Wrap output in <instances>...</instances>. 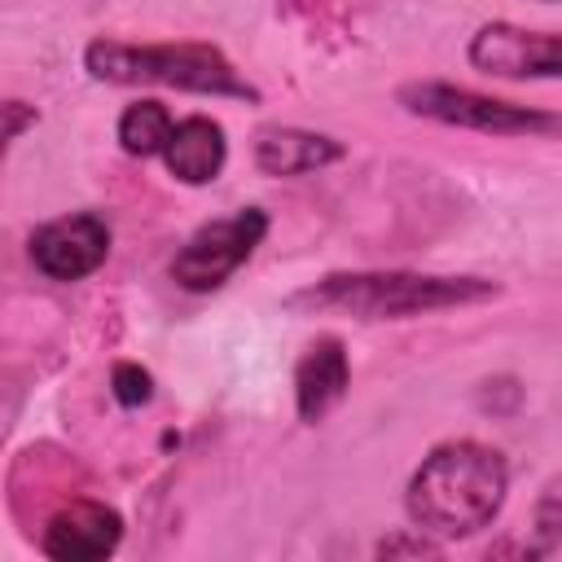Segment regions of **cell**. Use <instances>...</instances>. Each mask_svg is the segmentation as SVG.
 <instances>
[{
    "instance_id": "1",
    "label": "cell",
    "mask_w": 562,
    "mask_h": 562,
    "mask_svg": "<svg viewBox=\"0 0 562 562\" xmlns=\"http://www.w3.org/2000/svg\"><path fill=\"white\" fill-rule=\"evenodd\" d=\"M509 492V461L479 439L439 443L408 479L404 509L426 536H474L483 531Z\"/></svg>"
},
{
    "instance_id": "2",
    "label": "cell",
    "mask_w": 562,
    "mask_h": 562,
    "mask_svg": "<svg viewBox=\"0 0 562 562\" xmlns=\"http://www.w3.org/2000/svg\"><path fill=\"white\" fill-rule=\"evenodd\" d=\"M496 299V281L483 277H430V272H329L299 290L290 307L347 312L356 321H404L443 307Z\"/></svg>"
},
{
    "instance_id": "3",
    "label": "cell",
    "mask_w": 562,
    "mask_h": 562,
    "mask_svg": "<svg viewBox=\"0 0 562 562\" xmlns=\"http://www.w3.org/2000/svg\"><path fill=\"white\" fill-rule=\"evenodd\" d=\"M92 79L105 83H162L202 97H237L255 101L259 92L233 70V61L211 44H123V40H92L83 53Z\"/></svg>"
},
{
    "instance_id": "4",
    "label": "cell",
    "mask_w": 562,
    "mask_h": 562,
    "mask_svg": "<svg viewBox=\"0 0 562 562\" xmlns=\"http://www.w3.org/2000/svg\"><path fill=\"white\" fill-rule=\"evenodd\" d=\"M400 105L408 114L448 123V127H465V132H487V136H562V114L549 110H531V105H514L474 88H457V83H408L400 88Z\"/></svg>"
},
{
    "instance_id": "5",
    "label": "cell",
    "mask_w": 562,
    "mask_h": 562,
    "mask_svg": "<svg viewBox=\"0 0 562 562\" xmlns=\"http://www.w3.org/2000/svg\"><path fill=\"white\" fill-rule=\"evenodd\" d=\"M268 233V215L259 206H241L237 215H224V220H211L202 224L171 259V281L180 290H193V294H206V290H220L250 255L255 246L263 241Z\"/></svg>"
},
{
    "instance_id": "6",
    "label": "cell",
    "mask_w": 562,
    "mask_h": 562,
    "mask_svg": "<svg viewBox=\"0 0 562 562\" xmlns=\"http://www.w3.org/2000/svg\"><path fill=\"white\" fill-rule=\"evenodd\" d=\"M470 66L496 79H558L562 75V35L527 31L514 22H487L470 40Z\"/></svg>"
},
{
    "instance_id": "7",
    "label": "cell",
    "mask_w": 562,
    "mask_h": 562,
    "mask_svg": "<svg viewBox=\"0 0 562 562\" xmlns=\"http://www.w3.org/2000/svg\"><path fill=\"white\" fill-rule=\"evenodd\" d=\"M105 255H110V224L97 211H75L31 233V263L48 281H79L97 272Z\"/></svg>"
},
{
    "instance_id": "8",
    "label": "cell",
    "mask_w": 562,
    "mask_h": 562,
    "mask_svg": "<svg viewBox=\"0 0 562 562\" xmlns=\"http://www.w3.org/2000/svg\"><path fill=\"white\" fill-rule=\"evenodd\" d=\"M123 540V518L114 505L105 501H70L61 505L48 522H44V536H40V549L57 562H97V558H110Z\"/></svg>"
},
{
    "instance_id": "9",
    "label": "cell",
    "mask_w": 562,
    "mask_h": 562,
    "mask_svg": "<svg viewBox=\"0 0 562 562\" xmlns=\"http://www.w3.org/2000/svg\"><path fill=\"white\" fill-rule=\"evenodd\" d=\"M347 386H351V364H347L342 342L334 334L316 338L299 356V364H294V404H299V417L312 422V426L325 422L329 408L342 404Z\"/></svg>"
},
{
    "instance_id": "10",
    "label": "cell",
    "mask_w": 562,
    "mask_h": 562,
    "mask_svg": "<svg viewBox=\"0 0 562 562\" xmlns=\"http://www.w3.org/2000/svg\"><path fill=\"white\" fill-rule=\"evenodd\" d=\"M224 158H228L224 127L215 119H206V114L180 119L171 140H167V149H162V162L180 184H211L224 171Z\"/></svg>"
},
{
    "instance_id": "11",
    "label": "cell",
    "mask_w": 562,
    "mask_h": 562,
    "mask_svg": "<svg viewBox=\"0 0 562 562\" xmlns=\"http://www.w3.org/2000/svg\"><path fill=\"white\" fill-rule=\"evenodd\" d=\"M342 158V145L321 132L303 127H268L255 140V167L263 176H307Z\"/></svg>"
},
{
    "instance_id": "12",
    "label": "cell",
    "mask_w": 562,
    "mask_h": 562,
    "mask_svg": "<svg viewBox=\"0 0 562 562\" xmlns=\"http://www.w3.org/2000/svg\"><path fill=\"white\" fill-rule=\"evenodd\" d=\"M171 132H176V119H171V110H167L162 101H154V97H140V101H132V105L119 114V145H123L127 154H136V158L162 154L167 140H171Z\"/></svg>"
},
{
    "instance_id": "13",
    "label": "cell",
    "mask_w": 562,
    "mask_h": 562,
    "mask_svg": "<svg viewBox=\"0 0 562 562\" xmlns=\"http://www.w3.org/2000/svg\"><path fill=\"white\" fill-rule=\"evenodd\" d=\"M110 382H114V400L123 404V408H136V404H149V395H154V378L140 369V364H132V360H123V364H114V373H110Z\"/></svg>"
},
{
    "instance_id": "14",
    "label": "cell",
    "mask_w": 562,
    "mask_h": 562,
    "mask_svg": "<svg viewBox=\"0 0 562 562\" xmlns=\"http://www.w3.org/2000/svg\"><path fill=\"white\" fill-rule=\"evenodd\" d=\"M536 531H540V553L558 549L562 544V501L558 496H544L540 509H536Z\"/></svg>"
},
{
    "instance_id": "15",
    "label": "cell",
    "mask_w": 562,
    "mask_h": 562,
    "mask_svg": "<svg viewBox=\"0 0 562 562\" xmlns=\"http://www.w3.org/2000/svg\"><path fill=\"white\" fill-rule=\"evenodd\" d=\"M4 114H9V127H4V136H9V140H18V136H22L26 119H35V110H26L22 101H9V105H4Z\"/></svg>"
},
{
    "instance_id": "16",
    "label": "cell",
    "mask_w": 562,
    "mask_h": 562,
    "mask_svg": "<svg viewBox=\"0 0 562 562\" xmlns=\"http://www.w3.org/2000/svg\"><path fill=\"white\" fill-rule=\"evenodd\" d=\"M378 553H435V544H426L422 536L417 540H382Z\"/></svg>"
}]
</instances>
